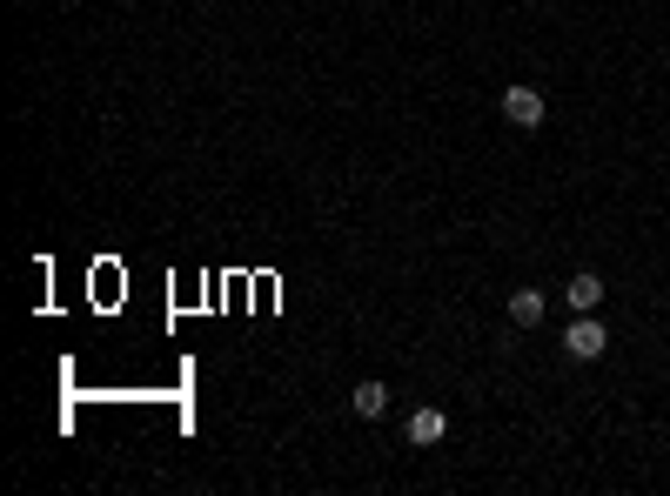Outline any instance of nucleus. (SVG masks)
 <instances>
[{
    "label": "nucleus",
    "mask_w": 670,
    "mask_h": 496,
    "mask_svg": "<svg viewBox=\"0 0 670 496\" xmlns=\"http://www.w3.org/2000/svg\"><path fill=\"white\" fill-rule=\"evenodd\" d=\"M349 409H356V416H382V409H389V389H382V383H356Z\"/></svg>",
    "instance_id": "6"
},
{
    "label": "nucleus",
    "mask_w": 670,
    "mask_h": 496,
    "mask_svg": "<svg viewBox=\"0 0 670 496\" xmlns=\"http://www.w3.org/2000/svg\"><path fill=\"white\" fill-rule=\"evenodd\" d=\"M503 114H510L516 128H543V114H550V108H543V94H536V88L516 81V88H503Z\"/></svg>",
    "instance_id": "2"
},
{
    "label": "nucleus",
    "mask_w": 670,
    "mask_h": 496,
    "mask_svg": "<svg viewBox=\"0 0 670 496\" xmlns=\"http://www.w3.org/2000/svg\"><path fill=\"white\" fill-rule=\"evenodd\" d=\"M603 349H610V329H603L597 316H577L570 329H563V356L570 362H597Z\"/></svg>",
    "instance_id": "1"
},
{
    "label": "nucleus",
    "mask_w": 670,
    "mask_h": 496,
    "mask_svg": "<svg viewBox=\"0 0 670 496\" xmlns=\"http://www.w3.org/2000/svg\"><path fill=\"white\" fill-rule=\"evenodd\" d=\"M510 322H523V329H530V322H543V289H516L510 295Z\"/></svg>",
    "instance_id": "5"
},
{
    "label": "nucleus",
    "mask_w": 670,
    "mask_h": 496,
    "mask_svg": "<svg viewBox=\"0 0 670 496\" xmlns=\"http://www.w3.org/2000/svg\"><path fill=\"white\" fill-rule=\"evenodd\" d=\"M443 429H449L443 409H416V416H409V443H436Z\"/></svg>",
    "instance_id": "4"
},
{
    "label": "nucleus",
    "mask_w": 670,
    "mask_h": 496,
    "mask_svg": "<svg viewBox=\"0 0 670 496\" xmlns=\"http://www.w3.org/2000/svg\"><path fill=\"white\" fill-rule=\"evenodd\" d=\"M563 302H570V316H597V302H603V275L577 269L570 282H563Z\"/></svg>",
    "instance_id": "3"
}]
</instances>
